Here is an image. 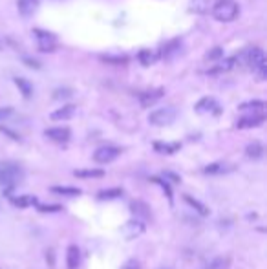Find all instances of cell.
<instances>
[{
  "instance_id": "cell-34",
  "label": "cell",
  "mask_w": 267,
  "mask_h": 269,
  "mask_svg": "<svg viewBox=\"0 0 267 269\" xmlns=\"http://www.w3.org/2000/svg\"><path fill=\"white\" fill-rule=\"evenodd\" d=\"M103 60H106V62H127V57H103Z\"/></svg>"
},
{
  "instance_id": "cell-15",
  "label": "cell",
  "mask_w": 267,
  "mask_h": 269,
  "mask_svg": "<svg viewBox=\"0 0 267 269\" xmlns=\"http://www.w3.org/2000/svg\"><path fill=\"white\" fill-rule=\"evenodd\" d=\"M238 108H240L242 112H249V114H264V110H266V103L264 101H249V103L240 105Z\"/></svg>"
},
{
  "instance_id": "cell-18",
  "label": "cell",
  "mask_w": 267,
  "mask_h": 269,
  "mask_svg": "<svg viewBox=\"0 0 267 269\" xmlns=\"http://www.w3.org/2000/svg\"><path fill=\"white\" fill-rule=\"evenodd\" d=\"M15 84L18 86V90L22 92V96L28 99V97H31V94H33V84L28 81V79L24 77H15Z\"/></svg>"
},
{
  "instance_id": "cell-28",
  "label": "cell",
  "mask_w": 267,
  "mask_h": 269,
  "mask_svg": "<svg viewBox=\"0 0 267 269\" xmlns=\"http://www.w3.org/2000/svg\"><path fill=\"white\" fill-rule=\"evenodd\" d=\"M121 194H123L121 189H110V191L99 192V198H101V200H114V198H119Z\"/></svg>"
},
{
  "instance_id": "cell-16",
  "label": "cell",
  "mask_w": 267,
  "mask_h": 269,
  "mask_svg": "<svg viewBox=\"0 0 267 269\" xmlns=\"http://www.w3.org/2000/svg\"><path fill=\"white\" fill-rule=\"evenodd\" d=\"M190 9H192V13H200V15L209 13L213 9V0H192Z\"/></svg>"
},
{
  "instance_id": "cell-32",
  "label": "cell",
  "mask_w": 267,
  "mask_h": 269,
  "mask_svg": "<svg viewBox=\"0 0 267 269\" xmlns=\"http://www.w3.org/2000/svg\"><path fill=\"white\" fill-rule=\"evenodd\" d=\"M61 209H62L61 205H41V207H39L41 213H59Z\"/></svg>"
},
{
  "instance_id": "cell-1",
  "label": "cell",
  "mask_w": 267,
  "mask_h": 269,
  "mask_svg": "<svg viewBox=\"0 0 267 269\" xmlns=\"http://www.w3.org/2000/svg\"><path fill=\"white\" fill-rule=\"evenodd\" d=\"M234 62H242L253 68V72L258 73L260 79L267 77V66H266V54L260 48H249L242 52L240 57H234Z\"/></svg>"
},
{
  "instance_id": "cell-19",
  "label": "cell",
  "mask_w": 267,
  "mask_h": 269,
  "mask_svg": "<svg viewBox=\"0 0 267 269\" xmlns=\"http://www.w3.org/2000/svg\"><path fill=\"white\" fill-rule=\"evenodd\" d=\"M245 154L249 156V158H253V160H258V158H262V156H264V147H262L260 141H253V143L247 145Z\"/></svg>"
},
{
  "instance_id": "cell-29",
  "label": "cell",
  "mask_w": 267,
  "mask_h": 269,
  "mask_svg": "<svg viewBox=\"0 0 267 269\" xmlns=\"http://www.w3.org/2000/svg\"><path fill=\"white\" fill-rule=\"evenodd\" d=\"M72 96V90L70 88H59L53 92V99L55 101H61V99H66V97Z\"/></svg>"
},
{
  "instance_id": "cell-20",
  "label": "cell",
  "mask_w": 267,
  "mask_h": 269,
  "mask_svg": "<svg viewBox=\"0 0 267 269\" xmlns=\"http://www.w3.org/2000/svg\"><path fill=\"white\" fill-rule=\"evenodd\" d=\"M234 57H229V59L222 60L218 66H214L213 70H209V73H222V72H231L232 68H234Z\"/></svg>"
},
{
  "instance_id": "cell-3",
  "label": "cell",
  "mask_w": 267,
  "mask_h": 269,
  "mask_svg": "<svg viewBox=\"0 0 267 269\" xmlns=\"http://www.w3.org/2000/svg\"><path fill=\"white\" fill-rule=\"evenodd\" d=\"M24 178V172L18 165L13 163H0V185L4 187H15Z\"/></svg>"
},
{
  "instance_id": "cell-17",
  "label": "cell",
  "mask_w": 267,
  "mask_h": 269,
  "mask_svg": "<svg viewBox=\"0 0 267 269\" xmlns=\"http://www.w3.org/2000/svg\"><path fill=\"white\" fill-rule=\"evenodd\" d=\"M183 200H185V202H187V204L190 205V207H192V209H194L196 213H200L201 216H209V213H211V211L207 209V207H205L203 204H201V202H198L196 198L188 196V194H185V198H183Z\"/></svg>"
},
{
  "instance_id": "cell-26",
  "label": "cell",
  "mask_w": 267,
  "mask_h": 269,
  "mask_svg": "<svg viewBox=\"0 0 267 269\" xmlns=\"http://www.w3.org/2000/svg\"><path fill=\"white\" fill-rule=\"evenodd\" d=\"M51 192L55 194H64V196H79L81 191L75 187H51Z\"/></svg>"
},
{
  "instance_id": "cell-13",
  "label": "cell",
  "mask_w": 267,
  "mask_h": 269,
  "mask_svg": "<svg viewBox=\"0 0 267 269\" xmlns=\"http://www.w3.org/2000/svg\"><path fill=\"white\" fill-rule=\"evenodd\" d=\"M81 262V255H79V247L77 245H70L66 251V264L68 269H77Z\"/></svg>"
},
{
  "instance_id": "cell-33",
  "label": "cell",
  "mask_w": 267,
  "mask_h": 269,
  "mask_svg": "<svg viewBox=\"0 0 267 269\" xmlns=\"http://www.w3.org/2000/svg\"><path fill=\"white\" fill-rule=\"evenodd\" d=\"M13 114V108L6 107V108H0V121H4L7 119V117H11Z\"/></svg>"
},
{
  "instance_id": "cell-27",
  "label": "cell",
  "mask_w": 267,
  "mask_h": 269,
  "mask_svg": "<svg viewBox=\"0 0 267 269\" xmlns=\"http://www.w3.org/2000/svg\"><path fill=\"white\" fill-rule=\"evenodd\" d=\"M132 211L135 213V215L143 216V218H148V215H150L148 207H146L143 202H134V204H132Z\"/></svg>"
},
{
  "instance_id": "cell-30",
  "label": "cell",
  "mask_w": 267,
  "mask_h": 269,
  "mask_svg": "<svg viewBox=\"0 0 267 269\" xmlns=\"http://www.w3.org/2000/svg\"><path fill=\"white\" fill-rule=\"evenodd\" d=\"M222 57H223V50L222 48H214V50H211V52H207V55H205L207 60H218V59H222Z\"/></svg>"
},
{
  "instance_id": "cell-10",
  "label": "cell",
  "mask_w": 267,
  "mask_h": 269,
  "mask_svg": "<svg viewBox=\"0 0 267 269\" xmlns=\"http://www.w3.org/2000/svg\"><path fill=\"white\" fill-rule=\"evenodd\" d=\"M179 50H181V41H178V39H174V41L167 42L165 46H161V57L163 59H172V57H176V55H179Z\"/></svg>"
},
{
  "instance_id": "cell-23",
  "label": "cell",
  "mask_w": 267,
  "mask_h": 269,
  "mask_svg": "<svg viewBox=\"0 0 267 269\" xmlns=\"http://www.w3.org/2000/svg\"><path fill=\"white\" fill-rule=\"evenodd\" d=\"M11 204L18 209H26V207H30V205L35 204V198L33 196H18V198H13Z\"/></svg>"
},
{
  "instance_id": "cell-22",
  "label": "cell",
  "mask_w": 267,
  "mask_h": 269,
  "mask_svg": "<svg viewBox=\"0 0 267 269\" xmlns=\"http://www.w3.org/2000/svg\"><path fill=\"white\" fill-rule=\"evenodd\" d=\"M154 149L158 152H163V154H172V152H176L179 149V143H161V141H156Z\"/></svg>"
},
{
  "instance_id": "cell-4",
  "label": "cell",
  "mask_w": 267,
  "mask_h": 269,
  "mask_svg": "<svg viewBox=\"0 0 267 269\" xmlns=\"http://www.w3.org/2000/svg\"><path fill=\"white\" fill-rule=\"evenodd\" d=\"M178 117V112L176 108L172 107H165V108H159L156 112H152L148 115V121H150V125H156V126H167V125H172Z\"/></svg>"
},
{
  "instance_id": "cell-9",
  "label": "cell",
  "mask_w": 267,
  "mask_h": 269,
  "mask_svg": "<svg viewBox=\"0 0 267 269\" xmlns=\"http://www.w3.org/2000/svg\"><path fill=\"white\" fill-rule=\"evenodd\" d=\"M44 136L49 139H53L57 143H64L70 139V128L66 126H57V128H48V130L44 132Z\"/></svg>"
},
{
  "instance_id": "cell-37",
  "label": "cell",
  "mask_w": 267,
  "mask_h": 269,
  "mask_svg": "<svg viewBox=\"0 0 267 269\" xmlns=\"http://www.w3.org/2000/svg\"><path fill=\"white\" fill-rule=\"evenodd\" d=\"M165 178H170V181H174V183H179V176L172 172H165Z\"/></svg>"
},
{
  "instance_id": "cell-2",
  "label": "cell",
  "mask_w": 267,
  "mask_h": 269,
  "mask_svg": "<svg viewBox=\"0 0 267 269\" xmlns=\"http://www.w3.org/2000/svg\"><path fill=\"white\" fill-rule=\"evenodd\" d=\"M211 13L218 22H232L240 15V6L234 0H218L213 6Z\"/></svg>"
},
{
  "instance_id": "cell-12",
  "label": "cell",
  "mask_w": 267,
  "mask_h": 269,
  "mask_svg": "<svg viewBox=\"0 0 267 269\" xmlns=\"http://www.w3.org/2000/svg\"><path fill=\"white\" fill-rule=\"evenodd\" d=\"M196 112H200V114H205V112H220L218 105H216V99L214 97H203L198 101L196 105Z\"/></svg>"
},
{
  "instance_id": "cell-36",
  "label": "cell",
  "mask_w": 267,
  "mask_h": 269,
  "mask_svg": "<svg viewBox=\"0 0 267 269\" xmlns=\"http://www.w3.org/2000/svg\"><path fill=\"white\" fill-rule=\"evenodd\" d=\"M123 269H139V264L135 262V260H128V262L123 266Z\"/></svg>"
},
{
  "instance_id": "cell-11",
  "label": "cell",
  "mask_w": 267,
  "mask_h": 269,
  "mask_svg": "<svg viewBox=\"0 0 267 269\" xmlns=\"http://www.w3.org/2000/svg\"><path fill=\"white\" fill-rule=\"evenodd\" d=\"M17 7L22 17H31L39 7V0H17Z\"/></svg>"
},
{
  "instance_id": "cell-31",
  "label": "cell",
  "mask_w": 267,
  "mask_h": 269,
  "mask_svg": "<svg viewBox=\"0 0 267 269\" xmlns=\"http://www.w3.org/2000/svg\"><path fill=\"white\" fill-rule=\"evenodd\" d=\"M152 181H154V183H158V185L163 187V191L167 192V196H169V200H170V202H172V191H170L169 183H167V181H163V179H161V178H152Z\"/></svg>"
},
{
  "instance_id": "cell-24",
  "label": "cell",
  "mask_w": 267,
  "mask_h": 269,
  "mask_svg": "<svg viewBox=\"0 0 267 269\" xmlns=\"http://www.w3.org/2000/svg\"><path fill=\"white\" fill-rule=\"evenodd\" d=\"M137 59H139V62L143 66H150V64H154V60L158 59V55H154L152 52H148V50H141L139 55H137Z\"/></svg>"
},
{
  "instance_id": "cell-8",
  "label": "cell",
  "mask_w": 267,
  "mask_h": 269,
  "mask_svg": "<svg viewBox=\"0 0 267 269\" xmlns=\"http://www.w3.org/2000/svg\"><path fill=\"white\" fill-rule=\"evenodd\" d=\"M165 96V90L163 88H158V90H150V92H145V94H141L139 96V103L141 107H152V105H156V103Z\"/></svg>"
},
{
  "instance_id": "cell-6",
  "label": "cell",
  "mask_w": 267,
  "mask_h": 269,
  "mask_svg": "<svg viewBox=\"0 0 267 269\" xmlns=\"http://www.w3.org/2000/svg\"><path fill=\"white\" fill-rule=\"evenodd\" d=\"M119 154H121V150L116 149V147H101L93 152V160L97 163H110L114 161Z\"/></svg>"
},
{
  "instance_id": "cell-21",
  "label": "cell",
  "mask_w": 267,
  "mask_h": 269,
  "mask_svg": "<svg viewBox=\"0 0 267 269\" xmlns=\"http://www.w3.org/2000/svg\"><path fill=\"white\" fill-rule=\"evenodd\" d=\"M75 176L77 178H103L104 172L101 168H86V170H75Z\"/></svg>"
},
{
  "instance_id": "cell-38",
  "label": "cell",
  "mask_w": 267,
  "mask_h": 269,
  "mask_svg": "<svg viewBox=\"0 0 267 269\" xmlns=\"http://www.w3.org/2000/svg\"><path fill=\"white\" fill-rule=\"evenodd\" d=\"M24 60H26V62H28V64H30V66H35V68H41V64H39L37 60H31V59H28V57H24Z\"/></svg>"
},
{
  "instance_id": "cell-7",
  "label": "cell",
  "mask_w": 267,
  "mask_h": 269,
  "mask_svg": "<svg viewBox=\"0 0 267 269\" xmlns=\"http://www.w3.org/2000/svg\"><path fill=\"white\" fill-rule=\"evenodd\" d=\"M266 121V114H245L242 119H238V128H255Z\"/></svg>"
},
{
  "instance_id": "cell-25",
  "label": "cell",
  "mask_w": 267,
  "mask_h": 269,
  "mask_svg": "<svg viewBox=\"0 0 267 269\" xmlns=\"http://www.w3.org/2000/svg\"><path fill=\"white\" fill-rule=\"evenodd\" d=\"M227 170H231V167H227L225 163H213V165H209V167L203 168V172L205 174H223Z\"/></svg>"
},
{
  "instance_id": "cell-35",
  "label": "cell",
  "mask_w": 267,
  "mask_h": 269,
  "mask_svg": "<svg viewBox=\"0 0 267 269\" xmlns=\"http://www.w3.org/2000/svg\"><path fill=\"white\" fill-rule=\"evenodd\" d=\"M0 132H4V134H7L11 139H20V136L18 134H15V132H11L9 128H6V126H0Z\"/></svg>"
},
{
  "instance_id": "cell-14",
  "label": "cell",
  "mask_w": 267,
  "mask_h": 269,
  "mask_svg": "<svg viewBox=\"0 0 267 269\" xmlns=\"http://www.w3.org/2000/svg\"><path fill=\"white\" fill-rule=\"evenodd\" d=\"M73 114H75V107H73V105H64L62 108L55 110L53 114H51V119L53 121H66V119H70V117H73Z\"/></svg>"
},
{
  "instance_id": "cell-5",
  "label": "cell",
  "mask_w": 267,
  "mask_h": 269,
  "mask_svg": "<svg viewBox=\"0 0 267 269\" xmlns=\"http://www.w3.org/2000/svg\"><path fill=\"white\" fill-rule=\"evenodd\" d=\"M33 35L37 37V46L41 52L44 54H49V52H53L57 48V37L53 33H49V31H44V30H33Z\"/></svg>"
}]
</instances>
